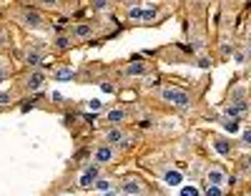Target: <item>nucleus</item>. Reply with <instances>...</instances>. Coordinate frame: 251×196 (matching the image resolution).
<instances>
[{"label": "nucleus", "mask_w": 251, "mask_h": 196, "mask_svg": "<svg viewBox=\"0 0 251 196\" xmlns=\"http://www.w3.org/2000/svg\"><path fill=\"white\" fill-rule=\"evenodd\" d=\"M158 98L163 103L176 106V108H188L191 106V96H188L183 88H176V85H163V88L158 91Z\"/></svg>", "instance_id": "1"}, {"label": "nucleus", "mask_w": 251, "mask_h": 196, "mask_svg": "<svg viewBox=\"0 0 251 196\" xmlns=\"http://www.w3.org/2000/svg\"><path fill=\"white\" fill-rule=\"evenodd\" d=\"M203 181H206V186H219V189H224V186L228 184V173H226L224 168H219V166H211V168L206 171Z\"/></svg>", "instance_id": "2"}, {"label": "nucleus", "mask_w": 251, "mask_h": 196, "mask_svg": "<svg viewBox=\"0 0 251 196\" xmlns=\"http://www.w3.org/2000/svg\"><path fill=\"white\" fill-rule=\"evenodd\" d=\"M121 196H143V191H146V186L141 184V179H136V176H128V179H123V184H121Z\"/></svg>", "instance_id": "3"}, {"label": "nucleus", "mask_w": 251, "mask_h": 196, "mask_svg": "<svg viewBox=\"0 0 251 196\" xmlns=\"http://www.w3.org/2000/svg\"><path fill=\"white\" fill-rule=\"evenodd\" d=\"M98 176H100V166H96V164L93 166H86V168L78 173V186L80 189H91Z\"/></svg>", "instance_id": "4"}, {"label": "nucleus", "mask_w": 251, "mask_h": 196, "mask_svg": "<svg viewBox=\"0 0 251 196\" xmlns=\"http://www.w3.org/2000/svg\"><path fill=\"white\" fill-rule=\"evenodd\" d=\"M46 81H48V73L43 71V68H35L28 78H25V88L28 91H40L46 85Z\"/></svg>", "instance_id": "5"}, {"label": "nucleus", "mask_w": 251, "mask_h": 196, "mask_svg": "<svg viewBox=\"0 0 251 196\" xmlns=\"http://www.w3.org/2000/svg\"><path fill=\"white\" fill-rule=\"evenodd\" d=\"M113 156H116V151H113V146H108V143H103V146H98V148L93 151V164H96V166H103V164H111V161H113Z\"/></svg>", "instance_id": "6"}, {"label": "nucleus", "mask_w": 251, "mask_h": 196, "mask_svg": "<svg viewBox=\"0 0 251 196\" xmlns=\"http://www.w3.org/2000/svg\"><path fill=\"white\" fill-rule=\"evenodd\" d=\"M246 111H249L246 98H239V101H234L231 106H226V108H224V116H226V118H241Z\"/></svg>", "instance_id": "7"}, {"label": "nucleus", "mask_w": 251, "mask_h": 196, "mask_svg": "<svg viewBox=\"0 0 251 196\" xmlns=\"http://www.w3.org/2000/svg\"><path fill=\"white\" fill-rule=\"evenodd\" d=\"M23 23L28 26V28H40L43 26V18H40V13H35V10H23Z\"/></svg>", "instance_id": "8"}, {"label": "nucleus", "mask_w": 251, "mask_h": 196, "mask_svg": "<svg viewBox=\"0 0 251 196\" xmlns=\"http://www.w3.org/2000/svg\"><path fill=\"white\" fill-rule=\"evenodd\" d=\"M126 118H128V113H126L123 108H111V111H106V121L113 123V126H121Z\"/></svg>", "instance_id": "9"}, {"label": "nucleus", "mask_w": 251, "mask_h": 196, "mask_svg": "<svg viewBox=\"0 0 251 196\" xmlns=\"http://www.w3.org/2000/svg\"><path fill=\"white\" fill-rule=\"evenodd\" d=\"M123 139H126V134H123V131H121L118 126H113V128H108V131H106V143H108V146H118Z\"/></svg>", "instance_id": "10"}, {"label": "nucleus", "mask_w": 251, "mask_h": 196, "mask_svg": "<svg viewBox=\"0 0 251 196\" xmlns=\"http://www.w3.org/2000/svg\"><path fill=\"white\" fill-rule=\"evenodd\" d=\"M163 184H169V186H181V184H183V173L176 171V168L166 171V173H163Z\"/></svg>", "instance_id": "11"}, {"label": "nucleus", "mask_w": 251, "mask_h": 196, "mask_svg": "<svg viewBox=\"0 0 251 196\" xmlns=\"http://www.w3.org/2000/svg\"><path fill=\"white\" fill-rule=\"evenodd\" d=\"M73 33H75V38H78V40H86V38H93V33H96V30H93V26H91V23H78V26L73 28Z\"/></svg>", "instance_id": "12"}, {"label": "nucleus", "mask_w": 251, "mask_h": 196, "mask_svg": "<svg viewBox=\"0 0 251 196\" xmlns=\"http://www.w3.org/2000/svg\"><path fill=\"white\" fill-rule=\"evenodd\" d=\"M221 128L226 131V134L236 136L239 131H241V123H239V118H226V116H224V121H221Z\"/></svg>", "instance_id": "13"}, {"label": "nucleus", "mask_w": 251, "mask_h": 196, "mask_svg": "<svg viewBox=\"0 0 251 196\" xmlns=\"http://www.w3.org/2000/svg\"><path fill=\"white\" fill-rule=\"evenodd\" d=\"M75 76V68H73V65H60V68L55 71V78L58 81H71Z\"/></svg>", "instance_id": "14"}, {"label": "nucleus", "mask_w": 251, "mask_h": 196, "mask_svg": "<svg viewBox=\"0 0 251 196\" xmlns=\"http://www.w3.org/2000/svg\"><path fill=\"white\" fill-rule=\"evenodd\" d=\"M214 151L221 154V156H228V154H231V143H228L226 139H216L214 141Z\"/></svg>", "instance_id": "15"}, {"label": "nucleus", "mask_w": 251, "mask_h": 196, "mask_svg": "<svg viewBox=\"0 0 251 196\" xmlns=\"http://www.w3.org/2000/svg\"><path fill=\"white\" fill-rule=\"evenodd\" d=\"M143 73H146V63H141V60L126 65V76H143Z\"/></svg>", "instance_id": "16"}, {"label": "nucleus", "mask_w": 251, "mask_h": 196, "mask_svg": "<svg viewBox=\"0 0 251 196\" xmlns=\"http://www.w3.org/2000/svg\"><path fill=\"white\" fill-rule=\"evenodd\" d=\"M111 186H113V184H111V179H100V176H98V179L93 181V189H96L98 194H103V191H108Z\"/></svg>", "instance_id": "17"}, {"label": "nucleus", "mask_w": 251, "mask_h": 196, "mask_svg": "<svg viewBox=\"0 0 251 196\" xmlns=\"http://www.w3.org/2000/svg\"><path fill=\"white\" fill-rule=\"evenodd\" d=\"M91 5H93V10H98V13H106V10L111 8V0H91Z\"/></svg>", "instance_id": "18"}, {"label": "nucleus", "mask_w": 251, "mask_h": 196, "mask_svg": "<svg viewBox=\"0 0 251 196\" xmlns=\"http://www.w3.org/2000/svg\"><path fill=\"white\" fill-rule=\"evenodd\" d=\"M181 196H201V191L196 186H183L181 184Z\"/></svg>", "instance_id": "19"}, {"label": "nucleus", "mask_w": 251, "mask_h": 196, "mask_svg": "<svg viewBox=\"0 0 251 196\" xmlns=\"http://www.w3.org/2000/svg\"><path fill=\"white\" fill-rule=\"evenodd\" d=\"M231 58H234V63L244 65L246 63V51H231Z\"/></svg>", "instance_id": "20"}, {"label": "nucleus", "mask_w": 251, "mask_h": 196, "mask_svg": "<svg viewBox=\"0 0 251 196\" xmlns=\"http://www.w3.org/2000/svg\"><path fill=\"white\" fill-rule=\"evenodd\" d=\"M158 10L156 8H149V10H141V20H156Z\"/></svg>", "instance_id": "21"}, {"label": "nucleus", "mask_w": 251, "mask_h": 196, "mask_svg": "<svg viewBox=\"0 0 251 196\" xmlns=\"http://www.w3.org/2000/svg\"><path fill=\"white\" fill-rule=\"evenodd\" d=\"M203 196H224V189H219V186H206Z\"/></svg>", "instance_id": "22"}, {"label": "nucleus", "mask_w": 251, "mask_h": 196, "mask_svg": "<svg viewBox=\"0 0 251 196\" xmlns=\"http://www.w3.org/2000/svg\"><path fill=\"white\" fill-rule=\"evenodd\" d=\"M55 46H58L60 51H66V48H71V38H66V35H60V38L55 40Z\"/></svg>", "instance_id": "23"}, {"label": "nucleus", "mask_w": 251, "mask_h": 196, "mask_svg": "<svg viewBox=\"0 0 251 196\" xmlns=\"http://www.w3.org/2000/svg\"><path fill=\"white\" fill-rule=\"evenodd\" d=\"M40 58H43V56H40L38 51H33V53H28V63H30V65H38V63H40Z\"/></svg>", "instance_id": "24"}, {"label": "nucleus", "mask_w": 251, "mask_h": 196, "mask_svg": "<svg viewBox=\"0 0 251 196\" xmlns=\"http://www.w3.org/2000/svg\"><path fill=\"white\" fill-rule=\"evenodd\" d=\"M128 18H131V20H141V8H136V5L128 8Z\"/></svg>", "instance_id": "25"}, {"label": "nucleus", "mask_w": 251, "mask_h": 196, "mask_svg": "<svg viewBox=\"0 0 251 196\" xmlns=\"http://www.w3.org/2000/svg\"><path fill=\"white\" fill-rule=\"evenodd\" d=\"M38 3L43 5V8H55V5H58V0H38Z\"/></svg>", "instance_id": "26"}, {"label": "nucleus", "mask_w": 251, "mask_h": 196, "mask_svg": "<svg viewBox=\"0 0 251 196\" xmlns=\"http://www.w3.org/2000/svg\"><path fill=\"white\" fill-rule=\"evenodd\" d=\"M88 108H91V111H100V108H103V103L96 98V101H91V103H88Z\"/></svg>", "instance_id": "27"}, {"label": "nucleus", "mask_w": 251, "mask_h": 196, "mask_svg": "<svg viewBox=\"0 0 251 196\" xmlns=\"http://www.w3.org/2000/svg\"><path fill=\"white\" fill-rule=\"evenodd\" d=\"M13 98L8 96V93H0V106H5V103H10Z\"/></svg>", "instance_id": "28"}, {"label": "nucleus", "mask_w": 251, "mask_h": 196, "mask_svg": "<svg viewBox=\"0 0 251 196\" xmlns=\"http://www.w3.org/2000/svg\"><path fill=\"white\" fill-rule=\"evenodd\" d=\"M231 51H234V46H221V53L224 56H231Z\"/></svg>", "instance_id": "29"}, {"label": "nucleus", "mask_w": 251, "mask_h": 196, "mask_svg": "<svg viewBox=\"0 0 251 196\" xmlns=\"http://www.w3.org/2000/svg\"><path fill=\"white\" fill-rule=\"evenodd\" d=\"M100 196H121V191H113V189H108V191H103Z\"/></svg>", "instance_id": "30"}, {"label": "nucleus", "mask_w": 251, "mask_h": 196, "mask_svg": "<svg viewBox=\"0 0 251 196\" xmlns=\"http://www.w3.org/2000/svg\"><path fill=\"white\" fill-rule=\"evenodd\" d=\"M123 3H128V5H133V3H138V0H123Z\"/></svg>", "instance_id": "31"}, {"label": "nucleus", "mask_w": 251, "mask_h": 196, "mask_svg": "<svg viewBox=\"0 0 251 196\" xmlns=\"http://www.w3.org/2000/svg\"><path fill=\"white\" fill-rule=\"evenodd\" d=\"M60 196H73V194H60Z\"/></svg>", "instance_id": "32"}, {"label": "nucleus", "mask_w": 251, "mask_h": 196, "mask_svg": "<svg viewBox=\"0 0 251 196\" xmlns=\"http://www.w3.org/2000/svg\"><path fill=\"white\" fill-rule=\"evenodd\" d=\"M0 73H3V68H0Z\"/></svg>", "instance_id": "33"}]
</instances>
